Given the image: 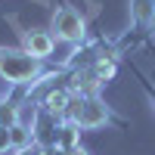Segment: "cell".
Wrapping results in <instances>:
<instances>
[{
  "label": "cell",
  "mask_w": 155,
  "mask_h": 155,
  "mask_svg": "<svg viewBox=\"0 0 155 155\" xmlns=\"http://www.w3.org/2000/svg\"><path fill=\"white\" fill-rule=\"evenodd\" d=\"M90 71H93L99 81H112V78H115V59H112V56H99Z\"/></svg>",
  "instance_id": "obj_8"
},
{
  "label": "cell",
  "mask_w": 155,
  "mask_h": 155,
  "mask_svg": "<svg viewBox=\"0 0 155 155\" xmlns=\"http://www.w3.org/2000/svg\"><path fill=\"white\" fill-rule=\"evenodd\" d=\"M53 47H56L53 31H41V28H34V31H25V37H22V50H25L28 56L41 59V62L53 53Z\"/></svg>",
  "instance_id": "obj_4"
},
{
  "label": "cell",
  "mask_w": 155,
  "mask_h": 155,
  "mask_svg": "<svg viewBox=\"0 0 155 155\" xmlns=\"http://www.w3.org/2000/svg\"><path fill=\"white\" fill-rule=\"evenodd\" d=\"M68 102H71V90L68 87H56V90H50V93L44 96L41 102V112L50 115V118H65V112H68Z\"/></svg>",
  "instance_id": "obj_5"
},
{
  "label": "cell",
  "mask_w": 155,
  "mask_h": 155,
  "mask_svg": "<svg viewBox=\"0 0 155 155\" xmlns=\"http://www.w3.org/2000/svg\"><path fill=\"white\" fill-rule=\"evenodd\" d=\"M34 149H37V146H31V149H19V152H12V155H34Z\"/></svg>",
  "instance_id": "obj_10"
},
{
  "label": "cell",
  "mask_w": 155,
  "mask_h": 155,
  "mask_svg": "<svg viewBox=\"0 0 155 155\" xmlns=\"http://www.w3.org/2000/svg\"><path fill=\"white\" fill-rule=\"evenodd\" d=\"M34 155H53V149H41V146H37V149H34Z\"/></svg>",
  "instance_id": "obj_11"
},
{
  "label": "cell",
  "mask_w": 155,
  "mask_h": 155,
  "mask_svg": "<svg viewBox=\"0 0 155 155\" xmlns=\"http://www.w3.org/2000/svg\"><path fill=\"white\" fill-rule=\"evenodd\" d=\"M41 74V59L28 56L25 50H0V78L6 84H34Z\"/></svg>",
  "instance_id": "obj_1"
},
{
  "label": "cell",
  "mask_w": 155,
  "mask_h": 155,
  "mask_svg": "<svg viewBox=\"0 0 155 155\" xmlns=\"http://www.w3.org/2000/svg\"><path fill=\"white\" fill-rule=\"evenodd\" d=\"M37 143V134L25 124H12L9 127V152H19V149H31Z\"/></svg>",
  "instance_id": "obj_7"
},
{
  "label": "cell",
  "mask_w": 155,
  "mask_h": 155,
  "mask_svg": "<svg viewBox=\"0 0 155 155\" xmlns=\"http://www.w3.org/2000/svg\"><path fill=\"white\" fill-rule=\"evenodd\" d=\"M99 84H102V81H99L93 71H74L68 90H71V96H96V87H99Z\"/></svg>",
  "instance_id": "obj_6"
},
{
  "label": "cell",
  "mask_w": 155,
  "mask_h": 155,
  "mask_svg": "<svg viewBox=\"0 0 155 155\" xmlns=\"http://www.w3.org/2000/svg\"><path fill=\"white\" fill-rule=\"evenodd\" d=\"M53 37L56 41H65V44H81L84 41V31H87V22L78 9L71 6H62L53 12Z\"/></svg>",
  "instance_id": "obj_3"
},
{
  "label": "cell",
  "mask_w": 155,
  "mask_h": 155,
  "mask_svg": "<svg viewBox=\"0 0 155 155\" xmlns=\"http://www.w3.org/2000/svg\"><path fill=\"white\" fill-rule=\"evenodd\" d=\"M152 25H155V9H152Z\"/></svg>",
  "instance_id": "obj_12"
},
{
  "label": "cell",
  "mask_w": 155,
  "mask_h": 155,
  "mask_svg": "<svg viewBox=\"0 0 155 155\" xmlns=\"http://www.w3.org/2000/svg\"><path fill=\"white\" fill-rule=\"evenodd\" d=\"M65 121H71L78 130H96L109 121V109L99 96H71Z\"/></svg>",
  "instance_id": "obj_2"
},
{
  "label": "cell",
  "mask_w": 155,
  "mask_h": 155,
  "mask_svg": "<svg viewBox=\"0 0 155 155\" xmlns=\"http://www.w3.org/2000/svg\"><path fill=\"white\" fill-rule=\"evenodd\" d=\"M9 152V127H0V155Z\"/></svg>",
  "instance_id": "obj_9"
}]
</instances>
